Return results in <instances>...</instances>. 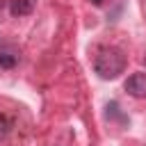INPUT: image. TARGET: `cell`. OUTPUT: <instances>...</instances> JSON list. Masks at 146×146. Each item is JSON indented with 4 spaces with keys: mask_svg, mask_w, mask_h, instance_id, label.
<instances>
[{
    "mask_svg": "<svg viewBox=\"0 0 146 146\" xmlns=\"http://www.w3.org/2000/svg\"><path fill=\"white\" fill-rule=\"evenodd\" d=\"M125 68V55L119 48H100L94 57V71L103 80H114Z\"/></svg>",
    "mask_w": 146,
    "mask_h": 146,
    "instance_id": "1",
    "label": "cell"
},
{
    "mask_svg": "<svg viewBox=\"0 0 146 146\" xmlns=\"http://www.w3.org/2000/svg\"><path fill=\"white\" fill-rule=\"evenodd\" d=\"M9 9H11L14 16H27L34 9V0H11Z\"/></svg>",
    "mask_w": 146,
    "mask_h": 146,
    "instance_id": "3",
    "label": "cell"
},
{
    "mask_svg": "<svg viewBox=\"0 0 146 146\" xmlns=\"http://www.w3.org/2000/svg\"><path fill=\"white\" fill-rule=\"evenodd\" d=\"M9 130H11V119L5 116V114H0V141L9 135Z\"/></svg>",
    "mask_w": 146,
    "mask_h": 146,
    "instance_id": "4",
    "label": "cell"
},
{
    "mask_svg": "<svg viewBox=\"0 0 146 146\" xmlns=\"http://www.w3.org/2000/svg\"><path fill=\"white\" fill-rule=\"evenodd\" d=\"M91 2H94V5H103V0H91Z\"/></svg>",
    "mask_w": 146,
    "mask_h": 146,
    "instance_id": "6",
    "label": "cell"
},
{
    "mask_svg": "<svg viewBox=\"0 0 146 146\" xmlns=\"http://www.w3.org/2000/svg\"><path fill=\"white\" fill-rule=\"evenodd\" d=\"M125 91L132 98H146V73H132L125 80Z\"/></svg>",
    "mask_w": 146,
    "mask_h": 146,
    "instance_id": "2",
    "label": "cell"
},
{
    "mask_svg": "<svg viewBox=\"0 0 146 146\" xmlns=\"http://www.w3.org/2000/svg\"><path fill=\"white\" fill-rule=\"evenodd\" d=\"M16 64V57L11 52H0V68H11Z\"/></svg>",
    "mask_w": 146,
    "mask_h": 146,
    "instance_id": "5",
    "label": "cell"
}]
</instances>
